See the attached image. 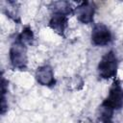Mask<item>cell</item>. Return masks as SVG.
Wrapping results in <instances>:
<instances>
[{
  "label": "cell",
  "mask_w": 123,
  "mask_h": 123,
  "mask_svg": "<svg viewBox=\"0 0 123 123\" xmlns=\"http://www.w3.org/2000/svg\"><path fill=\"white\" fill-rule=\"evenodd\" d=\"M1 91H2V97H1V113L3 114L8 108V104L6 102V93L8 92V82L2 76V81H1Z\"/></svg>",
  "instance_id": "11"
},
{
  "label": "cell",
  "mask_w": 123,
  "mask_h": 123,
  "mask_svg": "<svg viewBox=\"0 0 123 123\" xmlns=\"http://www.w3.org/2000/svg\"><path fill=\"white\" fill-rule=\"evenodd\" d=\"M90 37L92 44L100 47L109 45L113 39L111 31L107 25L103 23H97L94 25L91 31Z\"/></svg>",
  "instance_id": "4"
},
{
  "label": "cell",
  "mask_w": 123,
  "mask_h": 123,
  "mask_svg": "<svg viewBox=\"0 0 123 123\" xmlns=\"http://www.w3.org/2000/svg\"><path fill=\"white\" fill-rule=\"evenodd\" d=\"M118 68V58L116 53L113 50H110L107 52L100 60L97 71L98 75L101 79L108 80L111 78H115Z\"/></svg>",
  "instance_id": "3"
},
{
  "label": "cell",
  "mask_w": 123,
  "mask_h": 123,
  "mask_svg": "<svg viewBox=\"0 0 123 123\" xmlns=\"http://www.w3.org/2000/svg\"><path fill=\"white\" fill-rule=\"evenodd\" d=\"M123 108V87L118 79H114L109 93L99 107V120L102 123H112L113 113Z\"/></svg>",
  "instance_id": "1"
},
{
  "label": "cell",
  "mask_w": 123,
  "mask_h": 123,
  "mask_svg": "<svg viewBox=\"0 0 123 123\" xmlns=\"http://www.w3.org/2000/svg\"><path fill=\"white\" fill-rule=\"evenodd\" d=\"M35 77H36L37 82L40 86L51 87L56 85V79L54 76L53 68L48 64L41 65V66L37 67Z\"/></svg>",
  "instance_id": "6"
},
{
  "label": "cell",
  "mask_w": 123,
  "mask_h": 123,
  "mask_svg": "<svg viewBox=\"0 0 123 123\" xmlns=\"http://www.w3.org/2000/svg\"><path fill=\"white\" fill-rule=\"evenodd\" d=\"M68 18L69 15L59 12H51V17L48 23V26L59 36L63 37L65 30L68 27Z\"/></svg>",
  "instance_id": "7"
},
{
  "label": "cell",
  "mask_w": 123,
  "mask_h": 123,
  "mask_svg": "<svg viewBox=\"0 0 123 123\" xmlns=\"http://www.w3.org/2000/svg\"><path fill=\"white\" fill-rule=\"evenodd\" d=\"M3 11L13 21L20 23V15H19V6L14 1H6L3 2Z\"/></svg>",
  "instance_id": "8"
},
{
  "label": "cell",
  "mask_w": 123,
  "mask_h": 123,
  "mask_svg": "<svg viewBox=\"0 0 123 123\" xmlns=\"http://www.w3.org/2000/svg\"><path fill=\"white\" fill-rule=\"evenodd\" d=\"M19 40H21L23 43H25L26 45H31L34 41V33L31 29L30 26H25L23 28V30L21 31V33L16 37Z\"/></svg>",
  "instance_id": "10"
},
{
  "label": "cell",
  "mask_w": 123,
  "mask_h": 123,
  "mask_svg": "<svg viewBox=\"0 0 123 123\" xmlns=\"http://www.w3.org/2000/svg\"><path fill=\"white\" fill-rule=\"evenodd\" d=\"M95 5L93 2L84 1L74 10L77 19L83 24H89L93 21L95 13Z\"/></svg>",
  "instance_id": "5"
},
{
  "label": "cell",
  "mask_w": 123,
  "mask_h": 123,
  "mask_svg": "<svg viewBox=\"0 0 123 123\" xmlns=\"http://www.w3.org/2000/svg\"><path fill=\"white\" fill-rule=\"evenodd\" d=\"M50 11L51 12H59V13H64L70 16V14L74 13V10L71 7V4L67 1H57L52 2L50 5Z\"/></svg>",
  "instance_id": "9"
},
{
  "label": "cell",
  "mask_w": 123,
  "mask_h": 123,
  "mask_svg": "<svg viewBox=\"0 0 123 123\" xmlns=\"http://www.w3.org/2000/svg\"><path fill=\"white\" fill-rule=\"evenodd\" d=\"M9 58L11 65L13 69L26 70L28 65L27 45L16 37L11 45Z\"/></svg>",
  "instance_id": "2"
}]
</instances>
